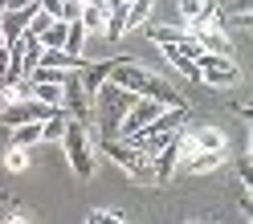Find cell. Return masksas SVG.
<instances>
[{
	"label": "cell",
	"instance_id": "cell-1",
	"mask_svg": "<svg viewBox=\"0 0 253 224\" xmlns=\"http://www.w3.org/2000/svg\"><path fill=\"white\" fill-rule=\"evenodd\" d=\"M94 98H98V110H94V114H98L102 135L106 139H119V122L126 118V110L135 106V94L123 90V86H115V82H102Z\"/></svg>",
	"mask_w": 253,
	"mask_h": 224
},
{
	"label": "cell",
	"instance_id": "cell-2",
	"mask_svg": "<svg viewBox=\"0 0 253 224\" xmlns=\"http://www.w3.org/2000/svg\"><path fill=\"white\" fill-rule=\"evenodd\" d=\"M61 147H66V159H70L74 175H78V180H90V175H94V143H90L86 122L70 118L66 122V135H61Z\"/></svg>",
	"mask_w": 253,
	"mask_h": 224
},
{
	"label": "cell",
	"instance_id": "cell-3",
	"mask_svg": "<svg viewBox=\"0 0 253 224\" xmlns=\"http://www.w3.org/2000/svg\"><path fill=\"white\" fill-rule=\"evenodd\" d=\"M61 106H66L70 118L90 122V114H94V98H90L86 86H82V70H70V74H66V82H61Z\"/></svg>",
	"mask_w": 253,
	"mask_h": 224
},
{
	"label": "cell",
	"instance_id": "cell-4",
	"mask_svg": "<svg viewBox=\"0 0 253 224\" xmlns=\"http://www.w3.org/2000/svg\"><path fill=\"white\" fill-rule=\"evenodd\" d=\"M196 66H200V82L204 86H233L237 82V66L225 53H200Z\"/></svg>",
	"mask_w": 253,
	"mask_h": 224
},
{
	"label": "cell",
	"instance_id": "cell-5",
	"mask_svg": "<svg viewBox=\"0 0 253 224\" xmlns=\"http://www.w3.org/2000/svg\"><path fill=\"white\" fill-rule=\"evenodd\" d=\"M106 82H115L123 90H131V94H143V82H147V70L139 66L135 57H110V77Z\"/></svg>",
	"mask_w": 253,
	"mask_h": 224
},
{
	"label": "cell",
	"instance_id": "cell-6",
	"mask_svg": "<svg viewBox=\"0 0 253 224\" xmlns=\"http://www.w3.org/2000/svg\"><path fill=\"white\" fill-rule=\"evenodd\" d=\"M180 143H184V139L176 135V139L168 143V147H160V151L151 155V171H155V184H168V180H171V171H176V159H180Z\"/></svg>",
	"mask_w": 253,
	"mask_h": 224
},
{
	"label": "cell",
	"instance_id": "cell-7",
	"mask_svg": "<svg viewBox=\"0 0 253 224\" xmlns=\"http://www.w3.org/2000/svg\"><path fill=\"white\" fill-rule=\"evenodd\" d=\"M184 147V143H180ZM188 155H184V167L192 171V175H209V171H216L220 163H225V151H196V147H184Z\"/></svg>",
	"mask_w": 253,
	"mask_h": 224
},
{
	"label": "cell",
	"instance_id": "cell-8",
	"mask_svg": "<svg viewBox=\"0 0 253 224\" xmlns=\"http://www.w3.org/2000/svg\"><path fill=\"white\" fill-rule=\"evenodd\" d=\"M106 12H110L106 0H86V4H82V17H78V25H82L86 33H102V29H106Z\"/></svg>",
	"mask_w": 253,
	"mask_h": 224
},
{
	"label": "cell",
	"instance_id": "cell-9",
	"mask_svg": "<svg viewBox=\"0 0 253 224\" xmlns=\"http://www.w3.org/2000/svg\"><path fill=\"white\" fill-rule=\"evenodd\" d=\"M143 94H147V98H155L160 106H184V98H180V94L171 90L164 77H151V74H147V82H143Z\"/></svg>",
	"mask_w": 253,
	"mask_h": 224
},
{
	"label": "cell",
	"instance_id": "cell-10",
	"mask_svg": "<svg viewBox=\"0 0 253 224\" xmlns=\"http://www.w3.org/2000/svg\"><path fill=\"white\" fill-rule=\"evenodd\" d=\"M188 147H196V151H225V131H216V126H196L192 139H188Z\"/></svg>",
	"mask_w": 253,
	"mask_h": 224
},
{
	"label": "cell",
	"instance_id": "cell-11",
	"mask_svg": "<svg viewBox=\"0 0 253 224\" xmlns=\"http://www.w3.org/2000/svg\"><path fill=\"white\" fill-rule=\"evenodd\" d=\"M151 8H155V0H126V8H123V17H126V33L143 29L147 17H151Z\"/></svg>",
	"mask_w": 253,
	"mask_h": 224
},
{
	"label": "cell",
	"instance_id": "cell-12",
	"mask_svg": "<svg viewBox=\"0 0 253 224\" xmlns=\"http://www.w3.org/2000/svg\"><path fill=\"white\" fill-rule=\"evenodd\" d=\"M106 77H110V61H86L82 66V86H86L90 98L98 94V86L106 82Z\"/></svg>",
	"mask_w": 253,
	"mask_h": 224
},
{
	"label": "cell",
	"instance_id": "cell-13",
	"mask_svg": "<svg viewBox=\"0 0 253 224\" xmlns=\"http://www.w3.org/2000/svg\"><path fill=\"white\" fill-rule=\"evenodd\" d=\"M37 66H53V70H82L86 66V57H74L66 49H41V61Z\"/></svg>",
	"mask_w": 253,
	"mask_h": 224
},
{
	"label": "cell",
	"instance_id": "cell-14",
	"mask_svg": "<svg viewBox=\"0 0 253 224\" xmlns=\"http://www.w3.org/2000/svg\"><path fill=\"white\" fill-rule=\"evenodd\" d=\"M196 41H200L204 53H225V57H229V49H233L229 33H220V29H204V33H196Z\"/></svg>",
	"mask_w": 253,
	"mask_h": 224
},
{
	"label": "cell",
	"instance_id": "cell-15",
	"mask_svg": "<svg viewBox=\"0 0 253 224\" xmlns=\"http://www.w3.org/2000/svg\"><path fill=\"white\" fill-rule=\"evenodd\" d=\"M66 122H70V114H66V106L57 110V114H49L41 122V143H61V135H66Z\"/></svg>",
	"mask_w": 253,
	"mask_h": 224
},
{
	"label": "cell",
	"instance_id": "cell-16",
	"mask_svg": "<svg viewBox=\"0 0 253 224\" xmlns=\"http://www.w3.org/2000/svg\"><path fill=\"white\" fill-rule=\"evenodd\" d=\"M8 143H12V147H37V143H41V122H21V126H12Z\"/></svg>",
	"mask_w": 253,
	"mask_h": 224
},
{
	"label": "cell",
	"instance_id": "cell-17",
	"mask_svg": "<svg viewBox=\"0 0 253 224\" xmlns=\"http://www.w3.org/2000/svg\"><path fill=\"white\" fill-rule=\"evenodd\" d=\"M66 33H70V25L66 21H53L37 41H41V49H66Z\"/></svg>",
	"mask_w": 253,
	"mask_h": 224
},
{
	"label": "cell",
	"instance_id": "cell-18",
	"mask_svg": "<svg viewBox=\"0 0 253 224\" xmlns=\"http://www.w3.org/2000/svg\"><path fill=\"white\" fill-rule=\"evenodd\" d=\"M29 94L41 102H49V106H61V86L57 82H29Z\"/></svg>",
	"mask_w": 253,
	"mask_h": 224
},
{
	"label": "cell",
	"instance_id": "cell-19",
	"mask_svg": "<svg viewBox=\"0 0 253 224\" xmlns=\"http://www.w3.org/2000/svg\"><path fill=\"white\" fill-rule=\"evenodd\" d=\"M29 151H33V147H12V143H8V151H4V171L21 175V171L29 167Z\"/></svg>",
	"mask_w": 253,
	"mask_h": 224
},
{
	"label": "cell",
	"instance_id": "cell-20",
	"mask_svg": "<svg viewBox=\"0 0 253 224\" xmlns=\"http://www.w3.org/2000/svg\"><path fill=\"white\" fill-rule=\"evenodd\" d=\"M147 37H151L155 45H184L192 33H188V29H151Z\"/></svg>",
	"mask_w": 253,
	"mask_h": 224
},
{
	"label": "cell",
	"instance_id": "cell-21",
	"mask_svg": "<svg viewBox=\"0 0 253 224\" xmlns=\"http://www.w3.org/2000/svg\"><path fill=\"white\" fill-rule=\"evenodd\" d=\"M70 25V33H66V53H74V57H82V45H86V29L82 25H78V21H66Z\"/></svg>",
	"mask_w": 253,
	"mask_h": 224
},
{
	"label": "cell",
	"instance_id": "cell-22",
	"mask_svg": "<svg viewBox=\"0 0 253 224\" xmlns=\"http://www.w3.org/2000/svg\"><path fill=\"white\" fill-rule=\"evenodd\" d=\"M90 224H123V212H110V208H94Z\"/></svg>",
	"mask_w": 253,
	"mask_h": 224
},
{
	"label": "cell",
	"instance_id": "cell-23",
	"mask_svg": "<svg viewBox=\"0 0 253 224\" xmlns=\"http://www.w3.org/2000/svg\"><path fill=\"white\" fill-rule=\"evenodd\" d=\"M82 4L86 0H61V21H78L82 17Z\"/></svg>",
	"mask_w": 253,
	"mask_h": 224
},
{
	"label": "cell",
	"instance_id": "cell-24",
	"mask_svg": "<svg viewBox=\"0 0 253 224\" xmlns=\"http://www.w3.org/2000/svg\"><path fill=\"white\" fill-rule=\"evenodd\" d=\"M237 180H241V191H249V180H253V167H249V159H241V167H237Z\"/></svg>",
	"mask_w": 253,
	"mask_h": 224
},
{
	"label": "cell",
	"instance_id": "cell-25",
	"mask_svg": "<svg viewBox=\"0 0 253 224\" xmlns=\"http://www.w3.org/2000/svg\"><path fill=\"white\" fill-rule=\"evenodd\" d=\"M41 8H45V12H49V17H53V21H61V0H41Z\"/></svg>",
	"mask_w": 253,
	"mask_h": 224
},
{
	"label": "cell",
	"instance_id": "cell-26",
	"mask_svg": "<svg viewBox=\"0 0 253 224\" xmlns=\"http://www.w3.org/2000/svg\"><path fill=\"white\" fill-rule=\"evenodd\" d=\"M106 4H126V0H106Z\"/></svg>",
	"mask_w": 253,
	"mask_h": 224
},
{
	"label": "cell",
	"instance_id": "cell-27",
	"mask_svg": "<svg viewBox=\"0 0 253 224\" xmlns=\"http://www.w3.org/2000/svg\"><path fill=\"white\" fill-rule=\"evenodd\" d=\"M0 45H4V37H0Z\"/></svg>",
	"mask_w": 253,
	"mask_h": 224
}]
</instances>
